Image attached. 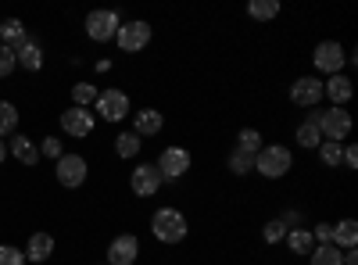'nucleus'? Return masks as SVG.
I'll return each instance as SVG.
<instances>
[{
  "label": "nucleus",
  "mask_w": 358,
  "mask_h": 265,
  "mask_svg": "<svg viewBox=\"0 0 358 265\" xmlns=\"http://www.w3.org/2000/svg\"><path fill=\"white\" fill-rule=\"evenodd\" d=\"M8 155L18 158L22 165H36V162H40V147L29 140L25 133H18V136H11V143H8Z\"/></svg>",
  "instance_id": "nucleus-17"
},
{
  "label": "nucleus",
  "mask_w": 358,
  "mask_h": 265,
  "mask_svg": "<svg viewBox=\"0 0 358 265\" xmlns=\"http://www.w3.org/2000/svg\"><path fill=\"white\" fill-rule=\"evenodd\" d=\"M344 251L334 244H315V251L308 255V265H341Z\"/></svg>",
  "instance_id": "nucleus-26"
},
{
  "label": "nucleus",
  "mask_w": 358,
  "mask_h": 265,
  "mask_svg": "<svg viewBox=\"0 0 358 265\" xmlns=\"http://www.w3.org/2000/svg\"><path fill=\"white\" fill-rule=\"evenodd\" d=\"M165 129V115L158 111V108H140L136 115H133V133L143 140V136H158Z\"/></svg>",
  "instance_id": "nucleus-14"
},
{
  "label": "nucleus",
  "mask_w": 358,
  "mask_h": 265,
  "mask_svg": "<svg viewBox=\"0 0 358 265\" xmlns=\"http://www.w3.org/2000/svg\"><path fill=\"white\" fill-rule=\"evenodd\" d=\"M97 94H101V90H97L94 83H76V86H72V104H76V108H90V104L97 101Z\"/></svg>",
  "instance_id": "nucleus-29"
},
{
  "label": "nucleus",
  "mask_w": 358,
  "mask_h": 265,
  "mask_svg": "<svg viewBox=\"0 0 358 265\" xmlns=\"http://www.w3.org/2000/svg\"><path fill=\"white\" fill-rule=\"evenodd\" d=\"M140 147H143V143H140V136H136L133 129H126V133H118V140H115V155L129 162V158H136V155H140Z\"/></svg>",
  "instance_id": "nucleus-25"
},
{
  "label": "nucleus",
  "mask_w": 358,
  "mask_h": 265,
  "mask_svg": "<svg viewBox=\"0 0 358 265\" xmlns=\"http://www.w3.org/2000/svg\"><path fill=\"white\" fill-rule=\"evenodd\" d=\"M162 183H165V176L158 172L155 162H140V165L133 169V176H129V187H133L136 197H155V194L162 190Z\"/></svg>",
  "instance_id": "nucleus-6"
},
{
  "label": "nucleus",
  "mask_w": 358,
  "mask_h": 265,
  "mask_svg": "<svg viewBox=\"0 0 358 265\" xmlns=\"http://www.w3.org/2000/svg\"><path fill=\"white\" fill-rule=\"evenodd\" d=\"M319 162H322L326 169H341V165H344V143L322 140V143H319Z\"/></svg>",
  "instance_id": "nucleus-23"
},
{
  "label": "nucleus",
  "mask_w": 358,
  "mask_h": 265,
  "mask_svg": "<svg viewBox=\"0 0 358 265\" xmlns=\"http://www.w3.org/2000/svg\"><path fill=\"white\" fill-rule=\"evenodd\" d=\"M283 244H287L297 258H308V255L315 251V237H312V229H308V226H301V229H287Z\"/></svg>",
  "instance_id": "nucleus-18"
},
{
  "label": "nucleus",
  "mask_w": 358,
  "mask_h": 265,
  "mask_svg": "<svg viewBox=\"0 0 358 265\" xmlns=\"http://www.w3.org/2000/svg\"><path fill=\"white\" fill-rule=\"evenodd\" d=\"M341 265H358V251H355V248H351V251H344Z\"/></svg>",
  "instance_id": "nucleus-38"
},
{
  "label": "nucleus",
  "mask_w": 358,
  "mask_h": 265,
  "mask_svg": "<svg viewBox=\"0 0 358 265\" xmlns=\"http://www.w3.org/2000/svg\"><path fill=\"white\" fill-rule=\"evenodd\" d=\"M355 244H358V222H355V219H341V222L334 226V248L351 251Z\"/></svg>",
  "instance_id": "nucleus-22"
},
{
  "label": "nucleus",
  "mask_w": 358,
  "mask_h": 265,
  "mask_svg": "<svg viewBox=\"0 0 358 265\" xmlns=\"http://www.w3.org/2000/svg\"><path fill=\"white\" fill-rule=\"evenodd\" d=\"M136 258H140V241L133 233H118L108 244V265H136Z\"/></svg>",
  "instance_id": "nucleus-12"
},
{
  "label": "nucleus",
  "mask_w": 358,
  "mask_h": 265,
  "mask_svg": "<svg viewBox=\"0 0 358 265\" xmlns=\"http://www.w3.org/2000/svg\"><path fill=\"white\" fill-rule=\"evenodd\" d=\"M319 133H322V140L344 143L348 133H351V111L348 108H326V111H319Z\"/></svg>",
  "instance_id": "nucleus-4"
},
{
  "label": "nucleus",
  "mask_w": 358,
  "mask_h": 265,
  "mask_svg": "<svg viewBox=\"0 0 358 265\" xmlns=\"http://www.w3.org/2000/svg\"><path fill=\"white\" fill-rule=\"evenodd\" d=\"M94 126H97V115L90 111V108H69V111H62V129L69 133V136H90L94 133Z\"/></svg>",
  "instance_id": "nucleus-13"
},
{
  "label": "nucleus",
  "mask_w": 358,
  "mask_h": 265,
  "mask_svg": "<svg viewBox=\"0 0 358 265\" xmlns=\"http://www.w3.org/2000/svg\"><path fill=\"white\" fill-rule=\"evenodd\" d=\"M115 43L122 47L126 54H140L147 43H151V22H143V18L122 22V25H118V36H115Z\"/></svg>",
  "instance_id": "nucleus-5"
},
{
  "label": "nucleus",
  "mask_w": 358,
  "mask_h": 265,
  "mask_svg": "<svg viewBox=\"0 0 358 265\" xmlns=\"http://www.w3.org/2000/svg\"><path fill=\"white\" fill-rule=\"evenodd\" d=\"M25 40H29V33H25L22 18H4V22H0V47H11V50H18Z\"/></svg>",
  "instance_id": "nucleus-20"
},
{
  "label": "nucleus",
  "mask_w": 358,
  "mask_h": 265,
  "mask_svg": "<svg viewBox=\"0 0 358 265\" xmlns=\"http://www.w3.org/2000/svg\"><path fill=\"white\" fill-rule=\"evenodd\" d=\"M94 104H97V115L104 122H122L129 115V94L126 90H101Z\"/></svg>",
  "instance_id": "nucleus-8"
},
{
  "label": "nucleus",
  "mask_w": 358,
  "mask_h": 265,
  "mask_svg": "<svg viewBox=\"0 0 358 265\" xmlns=\"http://www.w3.org/2000/svg\"><path fill=\"white\" fill-rule=\"evenodd\" d=\"M290 101H294L297 108H308V111H312V108L322 101V79H319V76H301V79H294Z\"/></svg>",
  "instance_id": "nucleus-11"
},
{
  "label": "nucleus",
  "mask_w": 358,
  "mask_h": 265,
  "mask_svg": "<svg viewBox=\"0 0 358 265\" xmlns=\"http://www.w3.org/2000/svg\"><path fill=\"white\" fill-rule=\"evenodd\" d=\"M226 165H229L233 176H248V172H255V155L241 151V147H233V151L226 155Z\"/></svg>",
  "instance_id": "nucleus-24"
},
{
  "label": "nucleus",
  "mask_w": 358,
  "mask_h": 265,
  "mask_svg": "<svg viewBox=\"0 0 358 265\" xmlns=\"http://www.w3.org/2000/svg\"><path fill=\"white\" fill-rule=\"evenodd\" d=\"M15 69H18V62H15V50H11V47H0V79H8Z\"/></svg>",
  "instance_id": "nucleus-34"
},
{
  "label": "nucleus",
  "mask_w": 358,
  "mask_h": 265,
  "mask_svg": "<svg viewBox=\"0 0 358 265\" xmlns=\"http://www.w3.org/2000/svg\"><path fill=\"white\" fill-rule=\"evenodd\" d=\"M54 176H57V183H62V187L76 190V187H83V183H86L90 165H86V158H83V155H62V158H57Z\"/></svg>",
  "instance_id": "nucleus-7"
},
{
  "label": "nucleus",
  "mask_w": 358,
  "mask_h": 265,
  "mask_svg": "<svg viewBox=\"0 0 358 265\" xmlns=\"http://www.w3.org/2000/svg\"><path fill=\"white\" fill-rule=\"evenodd\" d=\"M65 155V147H62V140H57V136H47L43 143H40V158H62Z\"/></svg>",
  "instance_id": "nucleus-32"
},
{
  "label": "nucleus",
  "mask_w": 358,
  "mask_h": 265,
  "mask_svg": "<svg viewBox=\"0 0 358 265\" xmlns=\"http://www.w3.org/2000/svg\"><path fill=\"white\" fill-rule=\"evenodd\" d=\"M294 140L305 147V151H312V147H319L322 143V133H319V108H312L308 111V119L297 126V133H294Z\"/></svg>",
  "instance_id": "nucleus-16"
},
{
  "label": "nucleus",
  "mask_w": 358,
  "mask_h": 265,
  "mask_svg": "<svg viewBox=\"0 0 358 265\" xmlns=\"http://www.w3.org/2000/svg\"><path fill=\"white\" fill-rule=\"evenodd\" d=\"M312 237H315V244H334V226L330 222H315Z\"/></svg>",
  "instance_id": "nucleus-35"
},
{
  "label": "nucleus",
  "mask_w": 358,
  "mask_h": 265,
  "mask_svg": "<svg viewBox=\"0 0 358 265\" xmlns=\"http://www.w3.org/2000/svg\"><path fill=\"white\" fill-rule=\"evenodd\" d=\"M101 265H108V262H101Z\"/></svg>",
  "instance_id": "nucleus-40"
},
{
  "label": "nucleus",
  "mask_w": 358,
  "mask_h": 265,
  "mask_svg": "<svg viewBox=\"0 0 358 265\" xmlns=\"http://www.w3.org/2000/svg\"><path fill=\"white\" fill-rule=\"evenodd\" d=\"M190 151H187V147H165V151L158 155V172L165 176V180L172 183V180H179V176H187L190 172Z\"/></svg>",
  "instance_id": "nucleus-9"
},
{
  "label": "nucleus",
  "mask_w": 358,
  "mask_h": 265,
  "mask_svg": "<svg viewBox=\"0 0 358 265\" xmlns=\"http://www.w3.org/2000/svg\"><path fill=\"white\" fill-rule=\"evenodd\" d=\"M15 62L25 69V72H40L43 69V47L36 40H25L18 50H15Z\"/></svg>",
  "instance_id": "nucleus-19"
},
{
  "label": "nucleus",
  "mask_w": 358,
  "mask_h": 265,
  "mask_svg": "<svg viewBox=\"0 0 358 265\" xmlns=\"http://www.w3.org/2000/svg\"><path fill=\"white\" fill-rule=\"evenodd\" d=\"M15 129H18V108L11 101H0V140Z\"/></svg>",
  "instance_id": "nucleus-28"
},
{
  "label": "nucleus",
  "mask_w": 358,
  "mask_h": 265,
  "mask_svg": "<svg viewBox=\"0 0 358 265\" xmlns=\"http://www.w3.org/2000/svg\"><path fill=\"white\" fill-rule=\"evenodd\" d=\"M351 94H355V83H351L344 72H337V76H330V79L322 83V97H330L334 108H344V104L351 101Z\"/></svg>",
  "instance_id": "nucleus-15"
},
{
  "label": "nucleus",
  "mask_w": 358,
  "mask_h": 265,
  "mask_svg": "<svg viewBox=\"0 0 358 265\" xmlns=\"http://www.w3.org/2000/svg\"><path fill=\"white\" fill-rule=\"evenodd\" d=\"M344 169H358V147L355 143L344 147Z\"/></svg>",
  "instance_id": "nucleus-36"
},
{
  "label": "nucleus",
  "mask_w": 358,
  "mask_h": 265,
  "mask_svg": "<svg viewBox=\"0 0 358 265\" xmlns=\"http://www.w3.org/2000/svg\"><path fill=\"white\" fill-rule=\"evenodd\" d=\"M248 15H251L255 22H273V18L280 15V0H251Z\"/></svg>",
  "instance_id": "nucleus-27"
},
{
  "label": "nucleus",
  "mask_w": 358,
  "mask_h": 265,
  "mask_svg": "<svg viewBox=\"0 0 358 265\" xmlns=\"http://www.w3.org/2000/svg\"><path fill=\"white\" fill-rule=\"evenodd\" d=\"M118 25H122V18H118V11H90L83 29H86V36L94 40V43H108L118 36Z\"/></svg>",
  "instance_id": "nucleus-3"
},
{
  "label": "nucleus",
  "mask_w": 358,
  "mask_h": 265,
  "mask_svg": "<svg viewBox=\"0 0 358 265\" xmlns=\"http://www.w3.org/2000/svg\"><path fill=\"white\" fill-rule=\"evenodd\" d=\"M0 265H29V262H25V255H22L18 248L0 244Z\"/></svg>",
  "instance_id": "nucleus-33"
},
{
  "label": "nucleus",
  "mask_w": 358,
  "mask_h": 265,
  "mask_svg": "<svg viewBox=\"0 0 358 265\" xmlns=\"http://www.w3.org/2000/svg\"><path fill=\"white\" fill-rule=\"evenodd\" d=\"M280 222H283L287 229H301V226H305V222H301V215H297V212H283V215H280Z\"/></svg>",
  "instance_id": "nucleus-37"
},
{
  "label": "nucleus",
  "mask_w": 358,
  "mask_h": 265,
  "mask_svg": "<svg viewBox=\"0 0 358 265\" xmlns=\"http://www.w3.org/2000/svg\"><path fill=\"white\" fill-rule=\"evenodd\" d=\"M187 215L179 212V208H158L151 215V233H155V241L158 244H179V241H187Z\"/></svg>",
  "instance_id": "nucleus-2"
},
{
  "label": "nucleus",
  "mask_w": 358,
  "mask_h": 265,
  "mask_svg": "<svg viewBox=\"0 0 358 265\" xmlns=\"http://www.w3.org/2000/svg\"><path fill=\"white\" fill-rule=\"evenodd\" d=\"M283 237H287V226L280 222V219H268L265 222V229H262V241L273 248V244H283Z\"/></svg>",
  "instance_id": "nucleus-31"
},
{
  "label": "nucleus",
  "mask_w": 358,
  "mask_h": 265,
  "mask_svg": "<svg viewBox=\"0 0 358 265\" xmlns=\"http://www.w3.org/2000/svg\"><path fill=\"white\" fill-rule=\"evenodd\" d=\"M236 147H241V151H248V155H258L262 147H265V140H262L258 129H241V133H236Z\"/></svg>",
  "instance_id": "nucleus-30"
},
{
  "label": "nucleus",
  "mask_w": 358,
  "mask_h": 265,
  "mask_svg": "<svg viewBox=\"0 0 358 265\" xmlns=\"http://www.w3.org/2000/svg\"><path fill=\"white\" fill-rule=\"evenodd\" d=\"M294 169V155L283 143H265L255 155V172L265 176V180H283V176Z\"/></svg>",
  "instance_id": "nucleus-1"
},
{
  "label": "nucleus",
  "mask_w": 358,
  "mask_h": 265,
  "mask_svg": "<svg viewBox=\"0 0 358 265\" xmlns=\"http://www.w3.org/2000/svg\"><path fill=\"white\" fill-rule=\"evenodd\" d=\"M54 255V237L50 233H33L25 244V262H47Z\"/></svg>",
  "instance_id": "nucleus-21"
},
{
  "label": "nucleus",
  "mask_w": 358,
  "mask_h": 265,
  "mask_svg": "<svg viewBox=\"0 0 358 265\" xmlns=\"http://www.w3.org/2000/svg\"><path fill=\"white\" fill-rule=\"evenodd\" d=\"M312 62H315V69H319V72L337 76V72L344 69V62H348V54H344V47H341L337 40H322V43L312 50Z\"/></svg>",
  "instance_id": "nucleus-10"
},
{
  "label": "nucleus",
  "mask_w": 358,
  "mask_h": 265,
  "mask_svg": "<svg viewBox=\"0 0 358 265\" xmlns=\"http://www.w3.org/2000/svg\"><path fill=\"white\" fill-rule=\"evenodd\" d=\"M4 158H8V143H4V140H0V162H4Z\"/></svg>",
  "instance_id": "nucleus-39"
}]
</instances>
